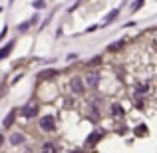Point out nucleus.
Segmentation results:
<instances>
[{
	"label": "nucleus",
	"mask_w": 157,
	"mask_h": 153,
	"mask_svg": "<svg viewBox=\"0 0 157 153\" xmlns=\"http://www.w3.org/2000/svg\"><path fill=\"white\" fill-rule=\"evenodd\" d=\"M14 115H16V111H14V109H12V111H10V113H8V115H6V119H4V121H2V123H4V127H10V125H12V123H14Z\"/></svg>",
	"instance_id": "nucleus-7"
},
{
	"label": "nucleus",
	"mask_w": 157,
	"mask_h": 153,
	"mask_svg": "<svg viewBox=\"0 0 157 153\" xmlns=\"http://www.w3.org/2000/svg\"><path fill=\"white\" fill-rule=\"evenodd\" d=\"M42 153H56L54 143H44V145H42Z\"/></svg>",
	"instance_id": "nucleus-8"
},
{
	"label": "nucleus",
	"mask_w": 157,
	"mask_h": 153,
	"mask_svg": "<svg viewBox=\"0 0 157 153\" xmlns=\"http://www.w3.org/2000/svg\"><path fill=\"white\" fill-rule=\"evenodd\" d=\"M115 16H117V10H113V12H111V14H109V16L105 18V22H111V20L115 18Z\"/></svg>",
	"instance_id": "nucleus-10"
},
{
	"label": "nucleus",
	"mask_w": 157,
	"mask_h": 153,
	"mask_svg": "<svg viewBox=\"0 0 157 153\" xmlns=\"http://www.w3.org/2000/svg\"><path fill=\"white\" fill-rule=\"evenodd\" d=\"M88 84L92 86V88H98V84H100V74H98V72H92L88 76Z\"/></svg>",
	"instance_id": "nucleus-3"
},
{
	"label": "nucleus",
	"mask_w": 157,
	"mask_h": 153,
	"mask_svg": "<svg viewBox=\"0 0 157 153\" xmlns=\"http://www.w3.org/2000/svg\"><path fill=\"white\" fill-rule=\"evenodd\" d=\"M22 115H24L26 119L36 117V115H38V105H34V103H28V105H24V107H22Z\"/></svg>",
	"instance_id": "nucleus-1"
},
{
	"label": "nucleus",
	"mask_w": 157,
	"mask_h": 153,
	"mask_svg": "<svg viewBox=\"0 0 157 153\" xmlns=\"http://www.w3.org/2000/svg\"><path fill=\"white\" fill-rule=\"evenodd\" d=\"M2 143H4V135H0V145H2Z\"/></svg>",
	"instance_id": "nucleus-13"
},
{
	"label": "nucleus",
	"mask_w": 157,
	"mask_h": 153,
	"mask_svg": "<svg viewBox=\"0 0 157 153\" xmlns=\"http://www.w3.org/2000/svg\"><path fill=\"white\" fill-rule=\"evenodd\" d=\"M70 88H72L76 94H80L82 92V80H80V78H74V80L70 82Z\"/></svg>",
	"instance_id": "nucleus-4"
},
{
	"label": "nucleus",
	"mask_w": 157,
	"mask_h": 153,
	"mask_svg": "<svg viewBox=\"0 0 157 153\" xmlns=\"http://www.w3.org/2000/svg\"><path fill=\"white\" fill-rule=\"evenodd\" d=\"M40 127H42L44 131H52L54 129V117L52 115H44V117L40 119Z\"/></svg>",
	"instance_id": "nucleus-2"
},
{
	"label": "nucleus",
	"mask_w": 157,
	"mask_h": 153,
	"mask_svg": "<svg viewBox=\"0 0 157 153\" xmlns=\"http://www.w3.org/2000/svg\"><path fill=\"white\" fill-rule=\"evenodd\" d=\"M141 4H143V0H135V2H133V4H131V10H133V12H135V10H137V8H139V6H141Z\"/></svg>",
	"instance_id": "nucleus-9"
},
{
	"label": "nucleus",
	"mask_w": 157,
	"mask_h": 153,
	"mask_svg": "<svg viewBox=\"0 0 157 153\" xmlns=\"http://www.w3.org/2000/svg\"><path fill=\"white\" fill-rule=\"evenodd\" d=\"M10 143H12V145H22V143H24V135H22V133L10 135Z\"/></svg>",
	"instance_id": "nucleus-5"
},
{
	"label": "nucleus",
	"mask_w": 157,
	"mask_h": 153,
	"mask_svg": "<svg viewBox=\"0 0 157 153\" xmlns=\"http://www.w3.org/2000/svg\"><path fill=\"white\" fill-rule=\"evenodd\" d=\"M34 6H36V8H42V6H44V0H36Z\"/></svg>",
	"instance_id": "nucleus-11"
},
{
	"label": "nucleus",
	"mask_w": 157,
	"mask_h": 153,
	"mask_svg": "<svg viewBox=\"0 0 157 153\" xmlns=\"http://www.w3.org/2000/svg\"><path fill=\"white\" fill-rule=\"evenodd\" d=\"M12 48H14V44H12V42H8L6 46H4L2 50H0V60H4V58H6L8 54H10V50H12Z\"/></svg>",
	"instance_id": "nucleus-6"
},
{
	"label": "nucleus",
	"mask_w": 157,
	"mask_h": 153,
	"mask_svg": "<svg viewBox=\"0 0 157 153\" xmlns=\"http://www.w3.org/2000/svg\"><path fill=\"white\" fill-rule=\"evenodd\" d=\"M4 90H6V88H4V86H0V96H2V92H4Z\"/></svg>",
	"instance_id": "nucleus-12"
}]
</instances>
